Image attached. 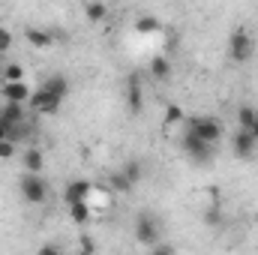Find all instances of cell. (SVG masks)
<instances>
[{"instance_id":"18","label":"cell","mask_w":258,"mask_h":255,"mask_svg":"<svg viewBox=\"0 0 258 255\" xmlns=\"http://www.w3.org/2000/svg\"><path fill=\"white\" fill-rule=\"evenodd\" d=\"M105 186H108L111 192H120V195H126V192H132V189H135V183L129 180V177L123 174V171H120V168L108 174V183H105Z\"/></svg>"},{"instance_id":"1","label":"cell","mask_w":258,"mask_h":255,"mask_svg":"<svg viewBox=\"0 0 258 255\" xmlns=\"http://www.w3.org/2000/svg\"><path fill=\"white\" fill-rule=\"evenodd\" d=\"M18 192L27 204H45L48 201V183L42 177V171H24L21 180H18Z\"/></svg>"},{"instance_id":"10","label":"cell","mask_w":258,"mask_h":255,"mask_svg":"<svg viewBox=\"0 0 258 255\" xmlns=\"http://www.w3.org/2000/svg\"><path fill=\"white\" fill-rule=\"evenodd\" d=\"M24 39H27L30 48H39V51H45V48L54 45V36H51L48 30H42V27H27V30H24Z\"/></svg>"},{"instance_id":"15","label":"cell","mask_w":258,"mask_h":255,"mask_svg":"<svg viewBox=\"0 0 258 255\" xmlns=\"http://www.w3.org/2000/svg\"><path fill=\"white\" fill-rule=\"evenodd\" d=\"M21 165H24V171H42L45 168V153L39 147H27L24 156H21Z\"/></svg>"},{"instance_id":"6","label":"cell","mask_w":258,"mask_h":255,"mask_svg":"<svg viewBox=\"0 0 258 255\" xmlns=\"http://www.w3.org/2000/svg\"><path fill=\"white\" fill-rule=\"evenodd\" d=\"M186 129H192L198 138H204L210 144H219L222 135H225V129H222V123L216 117H189L186 120Z\"/></svg>"},{"instance_id":"22","label":"cell","mask_w":258,"mask_h":255,"mask_svg":"<svg viewBox=\"0 0 258 255\" xmlns=\"http://www.w3.org/2000/svg\"><path fill=\"white\" fill-rule=\"evenodd\" d=\"M0 78H3V81H21V78H24V66L21 63H3Z\"/></svg>"},{"instance_id":"20","label":"cell","mask_w":258,"mask_h":255,"mask_svg":"<svg viewBox=\"0 0 258 255\" xmlns=\"http://www.w3.org/2000/svg\"><path fill=\"white\" fill-rule=\"evenodd\" d=\"M120 171L126 174L132 183H141V177H144V165H141V159H129V162H123Z\"/></svg>"},{"instance_id":"28","label":"cell","mask_w":258,"mask_h":255,"mask_svg":"<svg viewBox=\"0 0 258 255\" xmlns=\"http://www.w3.org/2000/svg\"><path fill=\"white\" fill-rule=\"evenodd\" d=\"M3 138H9V123H6V120H0V141H3Z\"/></svg>"},{"instance_id":"30","label":"cell","mask_w":258,"mask_h":255,"mask_svg":"<svg viewBox=\"0 0 258 255\" xmlns=\"http://www.w3.org/2000/svg\"><path fill=\"white\" fill-rule=\"evenodd\" d=\"M39 252L48 255V252H60V249H57V246H39Z\"/></svg>"},{"instance_id":"7","label":"cell","mask_w":258,"mask_h":255,"mask_svg":"<svg viewBox=\"0 0 258 255\" xmlns=\"http://www.w3.org/2000/svg\"><path fill=\"white\" fill-rule=\"evenodd\" d=\"M231 150H234V156H240V159H252L258 153V141L246 132V129L237 126V132L231 135Z\"/></svg>"},{"instance_id":"9","label":"cell","mask_w":258,"mask_h":255,"mask_svg":"<svg viewBox=\"0 0 258 255\" xmlns=\"http://www.w3.org/2000/svg\"><path fill=\"white\" fill-rule=\"evenodd\" d=\"M90 189H93V183L90 180H84V177H78V180H69L63 189V201L66 204H72V201H87L90 198Z\"/></svg>"},{"instance_id":"16","label":"cell","mask_w":258,"mask_h":255,"mask_svg":"<svg viewBox=\"0 0 258 255\" xmlns=\"http://www.w3.org/2000/svg\"><path fill=\"white\" fill-rule=\"evenodd\" d=\"M150 78H153V81H168V78H171V60H168L165 54H156V57L150 60Z\"/></svg>"},{"instance_id":"25","label":"cell","mask_w":258,"mask_h":255,"mask_svg":"<svg viewBox=\"0 0 258 255\" xmlns=\"http://www.w3.org/2000/svg\"><path fill=\"white\" fill-rule=\"evenodd\" d=\"M15 144H18V141L3 138V141H0V159H12V156H15Z\"/></svg>"},{"instance_id":"31","label":"cell","mask_w":258,"mask_h":255,"mask_svg":"<svg viewBox=\"0 0 258 255\" xmlns=\"http://www.w3.org/2000/svg\"><path fill=\"white\" fill-rule=\"evenodd\" d=\"M0 72H3V63H0Z\"/></svg>"},{"instance_id":"8","label":"cell","mask_w":258,"mask_h":255,"mask_svg":"<svg viewBox=\"0 0 258 255\" xmlns=\"http://www.w3.org/2000/svg\"><path fill=\"white\" fill-rule=\"evenodd\" d=\"M30 87H27V81L21 78V81H3V87H0V96L6 99V102H24L27 105V99H30Z\"/></svg>"},{"instance_id":"13","label":"cell","mask_w":258,"mask_h":255,"mask_svg":"<svg viewBox=\"0 0 258 255\" xmlns=\"http://www.w3.org/2000/svg\"><path fill=\"white\" fill-rule=\"evenodd\" d=\"M132 30L138 36H153V33H162V21L156 15H138L135 24H132Z\"/></svg>"},{"instance_id":"19","label":"cell","mask_w":258,"mask_h":255,"mask_svg":"<svg viewBox=\"0 0 258 255\" xmlns=\"http://www.w3.org/2000/svg\"><path fill=\"white\" fill-rule=\"evenodd\" d=\"M84 15H87V21H90V24H102V21H105V15H108V6H105L102 0H90V3L84 6Z\"/></svg>"},{"instance_id":"12","label":"cell","mask_w":258,"mask_h":255,"mask_svg":"<svg viewBox=\"0 0 258 255\" xmlns=\"http://www.w3.org/2000/svg\"><path fill=\"white\" fill-rule=\"evenodd\" d=\"M141 105H144V93H141V81L132 75L126 84V108L132 114H141Z\"/></svg>"},{"instance_id":"3","label":"cell","mask_w":258,"mask_h":255,"mask_svg":"<svg viewBox=\"0 0 258 255\" xmlns=\"http://www.w3.org/2000/svg\"><path fill=\"white\" fill-rule=\"evenodd\" d=\"M180 147H183V153H186V156H192L195 162H210V159H213V153H216V144H210V141L198 138L192 129H186V132L180 135Z\"/></svg>"},{"instance_id":"11","label":"cell","mask_w":258,"mask_h":255,"mask_svg":"<svg viewBox=\"0 0 258 255\" xmlns=\"http://www.w3.org/2000/svg\"><path fill=\"white\" fill-rule=\"evenodd\" d=\"M69 219H72V225L84 228V225L93 219V204H90V201H72V204H69Z\"/></svg>"},{"instance_id":"5","label":"cell","mask_w":258,"mask_h":255,"mask_svg":"<svg viewBox=\"0 0 258 255\" xmlns=\"http://www.w3.org/2000/svg\"><path fill=\"white\" fill-rule=\"evenodd\" d=\"M60 105H63V96H54L42 87H36L27 99V111H33V114H57Z\"/></svg>"},{"instance_id":"23","label":"cell","mask_w":258,"mask_h":255,"mask_svg":"<svg viewBox=\"0 0 258 255\" xmlns=\"http://www.w3.org/2000/svg\"><path fill=\"white\" fill-rule=\"evenodd\" d=\"M183 117H186V114H183L180 105H168V108H165V123H168V126H171V123H180Z\"/></svg>"},{"instance_id":"4","label":"cell","mask_w":258,"mask_h":255,"mask_svg":"<svg viewBox=\"0 0 258 255\" xmlns=\"http://www.w3.org/2000/svg\"><path fill=\"white\" fill-rule=\"evenodd\" d=\"M159 234H162V225H159V219L153 216V213H138V219H135V240L141 243V246H153L156 240H159Z\"/></svg>"},{"instance_id":"21","label":"cell","mask_w":258,"mask_h":255,"mask_svg":"<svg viewBox=\"0 0 258 255\" xmlns=\"http://www.w3.org/2000/svg\"><path fill=\"white\" fill-rule=\"evenodd\" d=\"M255 117H258V108H252V105H240L237 108V126L240 129H249L255 123Z\"/></svg>"},{"instance_id":"14","label":"cell","mask_w":258,"mask_h":255,"mask_svg":"<svg viewBox=\"0 0 258 255\" xmlns=\"http://www.w3.org/2000/svg\"><path fill=\"white\" fill-rule=\"evenodd\" d=\"M0 120H6V123H21V120H27L24 102H6V99H3V105H0Z\"/></svg>"},{"instance_id":"26","label":"cell","mask_w":258,"mask_h":255,"mask_svg":"<svg viewBox=\"0 0 258 255\" xmlns=\"http://www.w3.org/2000/svg\"><path fill=\"white\" fill-rule=\"evenodd\" d=\"M9 48H12V30L0 24V54H6Z\"/></svg>"},{"instance_id":"24","label":"cell","mask_w":258,"mask_h":255,"mask_svg":"<svg viewBox=\"0 0 258 255\" xmlns=\"http://www.w3.org/2000/svg\"><path fill=\"white\" fill-rule=\"evenodd\" d=\"M204 222H207V225H213V228H219V225L225 222V216H222V210H219V207H210V210L204 213Z\"/></svg>"},{"instance_id":"29","label":"cell","mask_w":258,"mask_h":255,"mask_svg":"<svg viewBox=\"0 0 258 255\" xmlns=\"http://www.w3.org/2000/svg\"><path fill=\"white\" fill-rule=\"evenodd\" d=\"M246 132H249V135H252V138H255V141H258V117H255V123H252V126L246 129Z\"/></svg>"},{"instance_id":"17","label":"cell","mask_w":258,"mask_h":255,"mask_svg":"<svg viewBox=\"0 0 258 255\" xmlns=\"http://www.w3.org/2000/svg\"><path fill=\"white\" fill-rule=\"evenodd\" d=\"M42 90H48V93H54V96H66L69 93V81H66V75H48V78H42V84H39Z\"/></svg>"},{"instance_id":"27","label":"cell","mask_w":258,"mask_h":255,"mask_svg":"<svg viewBox=\"0 0 258 255\" xmlns=\"http://www.w3.org/2000/svg\"><path fill=\"white\" fill-rule=\"evenodd\" d=\"M150 252H153V255H168V252H174V246H171V243H159V240H156V243L150 246Z\"/></svg>"},{"instance_id":"2","label":"cell","mask_w":258,"mask_h":255,"mask_svg":"<svg viewBox=\"0 0 258 255\" xmlns=\"http://www.w3.org/2000/svg\"><path fill=\"white\" fill-rule=\"evenodd\" d=\"M252 54H255V39H252V33L243 30V27H237V30L228 36V57H231L234 63H249Z\"/></svg>"}]
</instances>
